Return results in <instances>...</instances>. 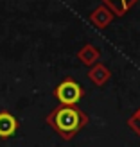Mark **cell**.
Here are the masks:
<instances>
[{"label": "cell", "instance_id": "6da1fadb", "mask_svg": "<svg viewBox=\"0 0 140 147\" xmlns=\"http://www.w3.org/2000/svg\"><path fill=\"white\" fill-rule=\"evenodd\" d=\"M47 124L50 129L56 131L63 140H72L81 129H85L90 122L88 117L79 106H56L52 111L47 115Z\"/></svg>", "mask_w": 140, "mask_h": 147}, {"label": "cell", "instance_id": "7a4b0ae2", "mask_svg": "<svg viewBox=\"0 0 140 147\" xmlns=\"http://www.w3.org/2000/svg\"><path fill=\"white\" fill-rule=\"evenodd\" d=\"M52 95L63 106H77V102L85 97V90L74 77H65L61 83L56 84Z\"/></svg>", "mask_w": 140, "mask_h": 147}, {"label": "cell", "instance_id": "3957f363", "mask_svg": "<svg viewBox=\"0 0 140 147\" xmlns=\"http://www.w3.org/2000/svg\"><path fill=\"white\" fill-rule=\"evenodd\" d=\"M113 18H115V14L110 11L104 4L99 5V7H95V9L90 13V16H88L90 24H92L95 29H99V31H104V29L113 22Z\"/></svg>", "mask_w": 140, "mask_h": 147}, {"label": "cell", "instance_id": "277c9868", "mask_svg": "<svg viewBox=\"0 0 140 147\" xmlns=\"http://www.w3.org/2000/svg\"><path fill=\"white\" fill-rule=\"evenodd\" d=\"M18 119L9 111H0V138H11L18 131Z\"/></svg>", "mask_w": 140, "mask_h": 147}, {"label": "cell", "instance_id": "5b68a950", "mask_svg": "<svg viewBox=\"0 0 140 147\" xmlns=\"http://www.w3.org/2000/svg\"><path fill=\"white\" fill-rule=\"evenodd\" d=\"M86 76H88V79H90L95 86H104L110 81V77H112V70H110L104 63L99 61L97 65L90 67V70H88Z\"/></svg>", "mask_w": 140, "mask_h": 147}, {"label": "cell", "instance_id": "8992f818", "mask_svg": "<svg viewBox=\"0 0 140 147\" xmlns=\"http://www.w3.org/2000/svg\"><path fill=\"white\" fill-rule=\"evenodd\" d=\"M77 59L83 65H86V67H93L101 59V50L97 47H93L92 43H86L85 47H81L77 50Z\"/></svg>", "mask_w": 140, "mask_h": 147}, {"label": "cell", "instance_id": "52a82bcc", "mask_svg": "<svg viewBox=\"0 0 140 147\" xmlns=\"http://www.w3.org/2000/svg\"><path fill=\"white\" fill-rule=\"evenodd\" d=\"M137 2L138 0H102V4H104L115 16H124Z\"/></svg>", "mask_w": 140, "mask_h": 147}, {"label": "cell", "instance_id": "ba28073f", "mask_svg": "<svg viewBox=\"0 0 140 147\" xmlns=\"http://www.w3.org/2000/svg\"><path fill=\"white\" fill-rule=\"evenodd\" d=\"M128 127L133 131V133H137L140 136V108H137L133 113H131V117L128 119Z\"/></svg>", "mask_w": 140, "mask_h": 147}]
</instances>
